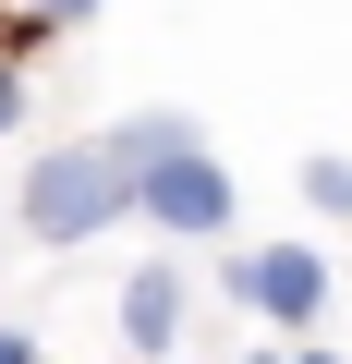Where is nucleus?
Here are the masks:
<instances>
[{"label":"nucleus","instance_id":"f03ea898","mask_svg":"<svg viewBox=\"0 0 352 364\" xmlns=\"http://www.w3.org/2000/svg\"><path fill=\"white\" fill-rule=\"evenodd\" d=\"M134 219H158L170 243H219V231H231V170L207 158V134H195V146H158V158L134 170Z\"/></svg>","mask_w":352,"mask_h":364},{"label":"nucleus","instance_id":"1a4fd4ad","mask_svg":"<svg viewBox=\"0 0 352 364\" xmlns=\"http://www.w3.org/2000/svg\"><path fill=\"white\" fill-rule=\"evenodd\" d=\"M292 364H340V352H292Z\"/></svg>","mask_w":352,"mask_h":364},{"label":"nucleus","instance_id":"39448f33","mask_svg":"<svg viewBox=\"0 0 352 364\" xmlns=\"http://www.w3.org/2000/svg\"><path fill=\"white\" fill-rule=\"evenodd\" d=\"M304 207L316 219H352V158H304Z\"/></svg>","mask_w":352,"mask_h":364},{"label":"nucleus","instance_id":"f257e3e1","mask_svg":"<svg viewBox=\"0 0 352 364\" xmlns=\"http://www.w3.org/2000/svg\"><path fill=\"white\" fill-rule=\"evenodd\" d=\"M110 219H134V146L122 134H85V146H37L25 158V231L37 243H97Z\"/></svg>","mask_w":352,"mask_h":364},{"label":"nucleus","instance_id":"0eeeda50","mask_svg":"<svg viewBox=\"0 0 352 364\" xmlns=\"http://www.w3.org/2000/svg\"><path fill=\"white\" fill-rule=\"evenodd\" d=\"M13 122H25V73L0 61V134H13Z\"/></svg>","mask_w":352,"mask_h":364},{"label":"nucleus","instance_id":"423d86ee","mask_svg":"<svg viewBox=\"0 0 352 364\" xmlns=\"http://www.w3.org/2000/svg\"><path fill=\"white\" fill-rule=\"evenodd\" d=\"M85 13H97V0H25V25H37V37H61V25H85Z\"/></svg>","mask_w":352,"mask_h":364},{"label":"nucleus","instance_id":"6e6552de","mask_svg":"<svg viewBox=\"0 0 352 364\" xmlns=\"http://www.w3.org/2000/svg\"><path fill=\"white\" fill-rule=\"evenodd\" d=\"M0 364H37V340H25V328H0Z\"/></svg>","mask_w":352,"mask_h":364},{"label":"nucleus","instance_id":"20e7f679","mask_svg":"<svg viewBox=\"0 0 352 364\" xmlns=\"http://www.w3.org/2000/svg\"><path fill=\"white\" fill-rule=\"evenodd\" d=\"M183 316H195V279L170 267V255H146V267L122 279V352H134V364H158L170 340H183Z\"/></svg>","mask_w":352,"mask_h":364},{"label":"nucleus","instance_id":"7ed1b4c3","mask_svg":"<svg viewBox=\"0 0 352 364\" xmlns=\"http://www.w3.org/2000/svg\"><path fill=\"white\" fill-rule=\"evenodd\" d=\"M231 291H243L267 328H292V340H304V328L328 316V255H316V243H267V255H231Z\"/></svg>","mask_w":352,"mask_h":364}]
</instances>
